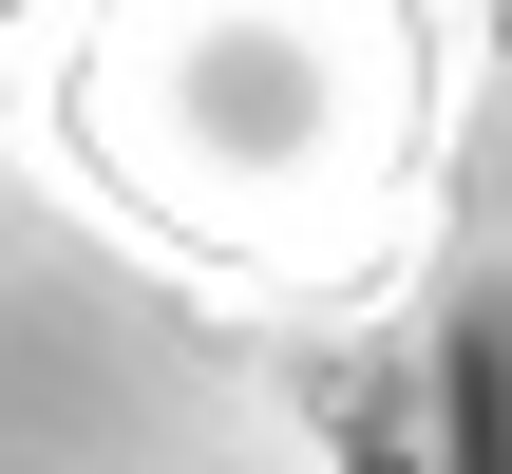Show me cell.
Returning <instances> with one entry per match:
<instances>
[{
  "label": "cell",
  "mask_w": 512,
  "mask_h": 474,
  "mask_svg": "<svg viewBox=\"0 0 512 474\" xmlns=\"http://www.w3.org/2000/svg\"><path fill=\"white\" fill-rule=\"evenodd\" d=\"M361 474H399V456H361Z\"/></svg>",
  "instance_id": "1"
}]
</instances>
